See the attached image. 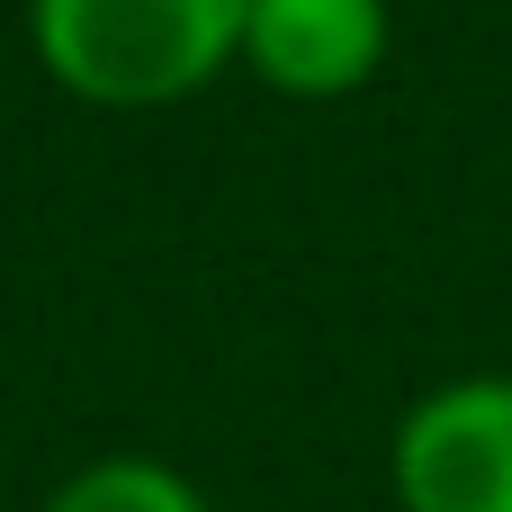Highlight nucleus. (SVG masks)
Segmentation results:
<instances>
[{"label": "nucleus", "instance_id": "obj_1", "mask_svg": "<svg viewBox=\"0 0 512 512\" xmlns=\"http://www.w3.org/2000/svg\"><path fill=\"white\" fill-rule=\"evenodd\" d=\"M252 0H27L36 63L99 108H162L243 63Z\"/></svg>", "mask_w": 512, "mask_h": 512}, {"label": "nucleus", "instance_id": "obj_2", "mask_svg": "<svg viewBox=\"0 0 512 512\" xmlns=\"http://www.w3.org/2000/svg\"><path fill=\"white\" fill-rule=\"evenodd\" d=\"M387 486L405 512H512V378L432 387L396 423Z\"/></svg>", "mask_w": 512, "mask_h": 512}, {"label": "nucleus", "instance_id": "obj_3", "mask_svg": "<svg viewBox=\"0 0 512 512\" xmlns=\"http://www.w3.org/2000/svg\"><path fill=\"white\" fill-rule=\"evenodd\" d=\"M243 63L288 99H342L387 63V0H252Z\"/></svg>", "mask_w": 512, "mask_h": 512}, {"label": "nucleus", "instance_id": "obj_4", "mask_svg": "<svg viewBox=\"0 0 512 512\" xmlns=\"http://www.w3.org/2000/svg\"><path fill=\"white\" fill-rule=\"evenodd\" d=\"M45 512H207V504H198V486H189L180 468H162V459H90L81 477L54 486Z\"/></svg>", "mask_w": 512, "mask_h": 512}]
</instances>
